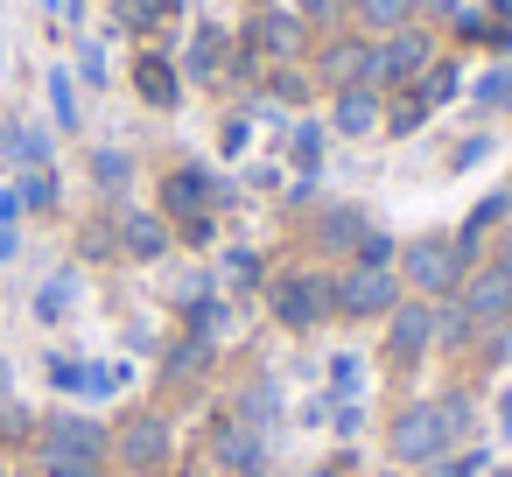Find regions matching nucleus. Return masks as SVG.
<instances>
[{"instance_id":"obj_1","label":"nucleus","mask_w":512,"mask_h":477,"mask_svg":"<svg viewBox=\"0 0 512 477\" xmlns=\"http://www.w3.org/2000/svg\"><path fill=\"white\" fill-rule=\"evenodd\" d=\"M463 421H470V407L449 393V400H421V407H407L400 414V428H393V449L400 456H414V463H435L456 435H463Z\"/></svg>"},{"instance_id":"obj_2","label":"nucleus","mask_w":512,"mask_h":477,"mask_svg":"<svg viewBox=\"0 0 512 477\" xmlns=\"http://www.w3.org/2000/svg\"><path fill=\"white\" fill-rule=\"evenodd\" d=\"M428 57H435V50H428V36H393L386 50H372V57H365L358 85H365V92H379V85H414V78L428 71Z\"/></svg>"},{"instance_id":"obj_3","label":"nucleus","mask_w":512,"mask_h":477,"mask_svg":"<svg viewBox=\"0 0 512 477\" xmlns=\"http://www.w3.org/2000/svg\"><path fill=\"white\" fill-rule=\"evenodd\" d=\"M337 309V288L330 281H316V274H281L274 281V316L288 323V330H309V323H323Z\"/></svg>"},{"instance_id":"obj_4","label":"nucleus","mask_w":512,"mask_h":477,"mask_svg":"<svg viewBox=\"0 0 512 477\" xmlns=\"http://www.w3.org/2000/svg\"><path fill=\"white\" fill-rule=\"evenodd\" d=\"M393 302H400V288H393L386 267H358V274L337 281V309H344V316H379V309H393Z\"/></svg>"},{"instance_id":"obj_5","label":"nucleus","mask_w":512,"mask_h":477,"mask_svg":"<svg viewBox=\"0 0 512 477\" xmlns=\"http://www.w3.org/2000/svg\"><path fill=\"white\" fill-rule=\"evenodd\" d=\"M463 316H470V323H498V316H512V267H484V274H470V281H463Z\"/></svg>"},{"instance_id":"obj_6","label":"nucleus","mask_w":512,"mask_h":477,"mask_svg":"<svg viewBox=\"0 0 512 477\" xmlns=\"http://www.w3.org/2000/svg\"><path fill=\"white\" fill-rule=\"evenodd\" d=\"M99 449H106V435L92 421H78V414L50 421V435H43V456L50 463H99Z\"/></svg>"},{"instance_id":"obj_7","label":"nucleus","mask_w":512,"mask_h":477,"mask_svg":"<svg viewBox=\"0 0 512 477\" xmlns=\"http://www.w3.org/2000/svg\"><path fill=\"white\" fill-rule=\"evenodd\" d=\"M407 267H414V281H421V288H435V295H442V288H456V281H463V246L428 239V246H414V260H407Z\"/></svg>"},{"instance_id":"obj_8","label":"nucleus","mask_w":512,"mask_h":477,"mask_svg":"<svg viewBox=\"0 0 512 477\" xmlns=\"http://www.w3.org/2000/svg\"><path fill=\"white\" fill-rule=\"evenodd\" d=\"M120 456H127L134 470H155V463L169 456V428H162L155 414H141V421H127V428H120Z\"/></svg>"},{"instance_id":"obj_9","label":"nucleus","mask_w":512,"mask_h":477,"mask_svg":"<svg viewBox=\"0 0 512 477\" xmlns=\"http://www.w3.org/2000/svg\"><path fill=\"white\" fill-rule=\"evenodd\" d=\"M295 43H302V22L295 15H260L246 29V57H295Z\"/></svg>"},{"instance_id":"obj_10","label":"nucleus","mask_w":512,"mask_h":477,"mask_svg":"<svg viewBox=\"0 0 512 477\" xmlns=\"http://www.w3.org/2000/svg\"><path fill=\"white\" fill-rule=\"evenodd\" d=\"M218 197V183L204 176V169H176L169 183H162V204L176 211V218H204V204Z\"/></svg>"},{"instance_id":"obj_11","label":"nucleus","mask_w":512,"mask_h":477,"mask_svg":"<svg viewBox=\"0 0 512 477\" xmlns=\"http://www.w3.org/2000/svg\"><path fill=\"white\" fill-rule=\"evenodd\" d=\"M134 85H141L148 106H176V64L169 57H141L134 64Z\"/></svg>"},{"instance_id":"obj_12","label":"nucleus","mask_w":512,"mask_h":477,"mask_svg":"<svg viewBox=\"0 0 512 477\" xmlns=\"http://www.w3.org/2000/svg\"><path fill=\"white\" fill-rule=\"evenodd\" d=\"M435 337V309L428 302H407L400 316H393V351H421Z\"/></svg>"},{"instance_id":"obj_13","label":"nucleus","mask_w":512,"mask_h":477,"mask_svg":"<svg viewBox=\"0 0 512 477\" xmlns=\"http://www.w3.org/2000/svg\"><path fill=\"white\" fill-rule=\"evenodd\" d=\"M379 120V92H365V85H344V99H337V127L344 134H365Z\"/></svg>"},{"instance_id":"obj_14","label":"nucleus","mask_w":512,"mask_h":477,"mask_svg":"<svg viewBox=\"0 0 512 477\" xmlns=\"http://www.w3.org/2000/svg\"><path fill=\"white\" fill-rule=\"evenodd\" d=\"M505 218H512V197L498 190V197H484V204H477V218L463 225V239H456V246H463V253H477V239H484L491 225H505Z\"/></svg>"},{"instance_id":"obj_15","label":"nucleus","mask_w":512,"mask_h":477,"mask_svg":"<svg viewBox=\"0 0 512 477\" xmlns=\"http://www.w3.org/2000/svg\"><path fill=\"white\" fill-rule=\"evenodd\" d=\"M218 64H225V36H218V29H197V43H190V78H218Z\"/></svg>"},{"instance_id":"obj_16","label":"nucleus","mask_w":512,"mask_h":477,"mask_svg":"<svg viewBox=\"0 0 512 477\" xmlns=\"http://www.w3.org/2000/svg\"><path fill=\"white\" fill-rule=\"evenodd\" d=\"M162 246H169L162 218H127V253H134V260H155Z\"/></svg>"},{"instance_id":"obj_17","label":"nucleus","mask_w":512,"mask_h":477,"mask_svg":"<svg viewBox=\"0 0 512 477\" xmlns=\"http://www.w3.org/2000/svg\"><path fill=\"white\" fill-rule=\"evenodd\" d=\"M71 295H78V274H57V281L36 295V316H43V323H57V316L71 309Z\"/></svg>"},{"instance_id":"obj_18","label":"nucleus","mask_w":512,"mask_h":477,"mask_svg":"<svg viewBox=\"0 0 512 477\" xmlns=\"http://www.w3.org/2000/svg\"><path fill=\"white\" fill-rule=\"evenodd\" d=\"M407 8H414V0H358V15H365L372 29H400V22H407Z\"/></svg>"},{"instance_id":"obj_19","label":"nucleus","mask_w":512,"mask_h":477,"mask_svg":"<svg viewBox=\"0 0 512 477\" xmlns=\"http://www.w3.org/2000/svg\"><path fill=\"white\" fill-rule=\"evenodd\" d=\"M449 92H456V71H449V64H428V71H421V92H414V99H421V106H442Z\"/></svg>"},{"instance_id":"obj_20","label":"nucleus","mask_w":512,"mask_h":477,"mask_svg":"<svg viewBox=\"0 0 512 477\" xmlns=\"http://www.w3.org/2000/svg\"><path fill=\"white\" fill-rule=\"evenodd\" d=\"M358 239H365L358 211H330V218H323V246H358Z\"/></svg>"},{"instance_id":"obj_21","label":"nucleus","mask_w":512,"mask_h":477,"mask_svg":"<svg viewBox=\"0 0 512 477\" xmlns=\"http://www.w3.org/2000/svg\"><path fill=\"white\" fill-rule=\"evenodd\" d=\"M162 8H169V0H120V29H148V22H162Z\"/></svg>"},{"instance_id":"obj_22","label":"nucleus","mask_w":512,"mask_h":477,"mask_svg":"<svg viewBox=\"0 0 512 477\" xmlns=\"http://www.w3.org/2000/svg\"><path fill=\"white\" fill-rule=\"evenodd\" d=\"M8 155H15V162H43V155H50V141H43L36 127H15V134H8Z\"/></svg>"},{"instance_id":"obj_23","label":"nucleus","mask_w":512,"mask_h":477,"mask_svg":"<svg viewBox=\"0 0 512 477\" xmlns=\"http://www.w3.org/2000/svg\"><path fill=\"white\" fill-rule=\"evenodd\" d=\"M15 197H22V211H50V204H57V176H29Z\"/></svg>"},{"instance_id":"obj_24","label":"nucleus","mask_w":512,"mask_h":477,"mask_svg":"<svg viewBox=\"0 0 512 477\" xmlns=\"http://www.w3.org/2000/svg\"><path fill=\"white\" fill-rule=\"evenodd\" d=\"M218 456H225V463H253V456H260V442H253V435H239V428H225V435H218Z\"/></svg>"},{"instance_id":"obj_25","label":"nucleus","mask_w":512,"mask_h":477,"mask_svg":"<svg viewBox=\"0 0 512 477\" xmlns=\"http://www.w3.org/2000/svg\"><path fill=\"white\" fill-rule=\"evenodd\" d=\"M92 176L120 190V183H127V155H113V148H99V155H92Z\"/></svg>"},{"instance_id":"obj_26","label":"nucleus","mask_w":512,"mask_h":477,"mask_svg":"<svg viewBox=\"0 0 512 477\" xmlns=\"http://www.w3.org/2000/svg\"><path fill=\"white\" fill-rule=\"evenodd\" d=\"M351 253H358V267H386V260H393V239H379V232H365V239H358Z\"/></svg>"},{"instance_id":"obj_27","label":"nucleus","mask_w":512,"mask_h":477,"mask_svg":"<svg viewBox=\"0 0 512 477\" xmlns=\"http://www.w3.org/2000/svg\"><path fill=\"white\" fill-rule=\"evenodd\" d=\"M421 120H428V106H421V99H414V92H407V99H400V106H393V134H414V127H421Z\"/></svg>"},{"instance_id":"obj_28","label":"nucleus","mask_w":512,"mask_h":477,"mask_svg":"<svg viewBox=\"0 0 512 477\" xmlns=\"http://www.w3.org/2000/svg\"><path fill=\"white\" fill-rule=\"evenodd\" d=\"M477 99H484V106H512V71H491V78L477 85Z\"/></svg>"},{"instance_id":"obj_29","label":"nucleus","mask_w":512,"mask_h":477,"mask_svg":"<svg viewBox=\"0 0 512 477\" xmlns=\"http://www.w3.org/2000/svg\"><path fill=\"white\" fill-rule=\"evenodd\" d=\"M316 155H323V134H316V127H302V134H295V162H302V176L316 169Z\"/></svg>"},{"instance_id":"obj_30","label":"nucleus","mask_w":512,"mask_h":477,"mask_svg":"<svg viewBox=\"0 0 512 477\" xmlns=\"http://www.w3.org/2000/svg\"><path fill=\"white\" fill-rule=\"evenodd\" d=\"M50 386L78 393V386H85V365H71V358H50Z\"/></svg>"},{"instance_id":"obj_31","label":"nucleus","mask_w":512,"mask_h":477,"mask_svg":"<svg viewBox=\"0 0 512 477\" xmlns=\"http://www.w3.org/2000/svg\"><path fill=\"white\" fill-rule=\"evenodd\" d=\"M120 386V365H85V386L78 393H113Z\"/></svg>"},{"instance_id":"obj_32","label":"nucleus","mask_w":512,"mask_h":477,"mask_svg":"<svg viewBox=\"0 0 512 477\" xmlns=\"http://www.w3.org/2000/svg\"><path fill=\"white\" fill-rule=\"evenodd\" d=\"M50 106H57V120H64V127L78 120V106H71V78H50Z\"/></svg>"},{"instance_id":"obj_33","label":"nucleus","mask_w":512,"mask_h":477,"mask_svg":"<svg viewBox=\"0 0 512 477\" xmlns=\"http://www.w3.org/2000/svg\"><path fill=\"white\" fill-rule=\"evenodd\" d=\"M232 281H260V253H232Z\"/></svg>"},{"instance_id":"obj_34","label":"nucleus","mask_w":512,"mask_h":477,"mask_svg":"<svg viewBox=\"0 0 512 477\" xmlns=\"http://www.w3.org/2000/svg\"><path fill=\"white\" fill-rule=\"evenodd\" d=\"M50 477H99V463H50Z\"/></svg>"},{"instance_id":"obj_35","label":"nucleus","mask_w":512,"mask_h":477,"mask_svg":"<svg viewBox=\"0 0 512 477\" xmlns=\"http://www.w3.org/2000/svg\"><path fill=\"white\" fill-rule=\"evenodd\" d=\"M435 477H477V456H470V463H442Z\"/></svg>"},{"instance_id":"obj_36","label":"nucleus","mask_w":512,"mask_h":477,"mask_svg":"<svg viewBox=\"0 0 512 477\" xmlns=\"http://www.w3.org/2000/svg\"><path fill=\"white\" fill-rule=\"evenodd\" d=\"M15 211H22V197H15V190H0V225H8Z\"/></svg>"},{"instance_id":"obj_37","label":"nucleus","mask_w":512,"mask_h":477,"mask_svg":"<svg viewBox=\"0 0 512 477\" xmlns=\"http://www.w3.org/2000/svg\"><path fill=\"white\" fill-rule=\"evenodd\" d=\"M295 8H302V15H330V0H295Z\"/></svg>"},{"instance_id":"obj_38","label":"nucleus","mask_w":512,"mask_h":477,"mask_svg":"<svg viewBox=\"0 0 512 477\" xmlns=\"http://www.w3.org/2000/svg\"><path fill=\"white\" fill-rule=\"evenodd\" d=\"M8 253H15V232H8V225H0V260H8Z\"/></svg>"},{"instance_id":"obj_39","label":"nucleus","mask_w":512,"mask_h":477,"mask_svg":"<svg viewBox=\"0 0 512 477\" xmlns=\"http://www.w3.org/2000/svg\"><path fill=\"white\" fill-rule=\"evenodd\" d=\"M421 8H435V15H456V0H421Z\"/></svg>"},{"instance_id":"obj_40","label":"nucleus","mask_w":512,"mask_h":477,"mask_svg":"<svg viewBox=\"0 0 512 477\" xmlns=\"http://www.w3.org/2000/svg\"><path fill=\"white\" fill-rule=\"evenodd\" d=\"M491 8H498V15H512V0H491Z\"/></svg>"},{"instance_id":"obj_41","label":"nucleus","mask_w":512,"mask_h":477,"mask_svg":"<svg viewBox=\"0 0 512 477\" xmlns=\"http://www.w3.org/2000/svg\"><path fill=\"white\" fill-rule=\"evenodd\" d=\"M498 267H512V239H505V260H498Z\"/></svg>"},{"instance_id":"obj_42","label":"nucleus","mask_w":512,"mask_h":477,"mask_svg":"<svg viewBox=\"0 0 512 477\" xmlns=\"http://www.w3.org/2000/svg\"><path fill=\"white\" fill-rule=\"evenodd\" d=\"M316 477H337V470H316Z\"/></svg>"}]
</instances>
